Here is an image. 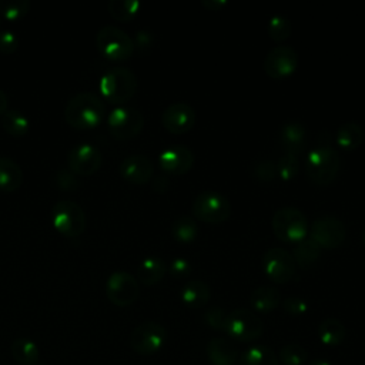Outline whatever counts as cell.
<instances>
[{"label": "cell", "instance_id": "1", "mask_svg": "<svg viewBox=\"0 0 365 365\" xmlns=\"http://www.w3.org/2000/svg\"><path fill=\"white\" fill-rule=\"evenodd\" d=\"M106 114L103 98L94 91H80L68 98L64 107L66 121L76 128H90L100 124Z\"/></svg>", "mask_w": 365, "mask_h": 365}, {"label": "cell", "instance_id": "2", "mask_svg": "<svg viewBox=\"0 0 365 365\" xmlns=\"http://www.w3.org/2000/svg\"><path fill=\"white\" fill-rule=\"evenodd\" d=\"M339 167V153L328 143L311 148L304 161L307 177L317 185H329L336 178Z\"/></svg>", "mask_w": 365, "mask_h": 365}, {"label": "cell", "instance_id": "3", "mask_svg": "<svg viewBox=\"0 0 365 365\" xmlns=\"http://www.w3.org/2000/svg\"><path fill=\"white\" fill-rule=\"evenodd\" d=\"M101 94L111 103L121 106L128 101L137 91L138 80L134 71L127 67L117 66L106 70L98 83Z\"/></svg>", "mask_w": 365, "mask_h": 365}, {"label": "cell", "instance_id": "4", "mask_svg": "<svg viewBox=\"0 0 365 365\" xmlns=\"http://www.w3.org/2000/svg\"><path fill=\"white\" fill-rule=\"evenodd\" d=\"M272 231L277 238L285 242H298L308 235V221L305 214L297 207L285 205L272 215Z\"/></svg>", "mask_w": 365, "mask_h": 365}, {"label": "cell", "instance_id": "5", "mask_svg": "<svg viewBox=\"0 0 365 365\" xmlns=\"http://www.w3.org/2000/svg\"><path fill=\"white\" fill-rule=\"evenodd\" d=\"M192 214L200 221L208 224H221L231 214L230 200L220 191L204 190L198 192L191 205Z\"/></svg>", "mask_w": 365, "mask_h": 365}, {"label": "cell", "instance_id": "6", "mask_svg": "<svg viewBox=\"0 0 365 365\" xmlns=\"http://www.w3.org/2000/svg\"><path fill=\"white\" fill-rule=\"evenodd\" d=\"M96 44L98 51L111 60L128 58L135 48L131 36L114 24H104L98 29Z\"/></svg>", "mask_w": 365, "mask_h": 365}, {"label": "cell", "instance_id": "7", "mask_svg": "<svg viewBox=\"0 0 365 365\" xmlns=\"http://www.w3.org/2000/svg\"><path fill=\"white\" fill-rule=\"evenodd\" d=\"M51 220L54 227L66 237H78L87 224L83 207L73 200H58L51 208Z\"/></svg>", "mask_w": 365, "mask_h": 365}, {"label": "cell", "instance_id": "8", "mask_svg": "<svg viewBox=\"0 0 365 365\" xmlns=\"http://www.w3.org/2000/svg\"><path fill=\"white\" fill-rule=\"evenodd\" d=\"M224 332L238 342H251L262 335L264 324L255 312L237 308L227 314Z\"/></svg>", "mask_w": 365, "mask_h": 365}, {"label": "cell", "instance_id": "9", "mask_svg": "<svg viewBox=\"0 0 365 365\" xmlns=\"http://www.w3.org/2000/svg\"><path fill=\"white\" fill-rule=\"evenodd\" d=\"M107 125L111 135L118 140H128L143 130L144 115L138 108L121 104L108 113Z\"/></svg>", "mask_w": 365, "mask_h": 365}, {"label": "cell", "instance_id": "10", "mask_svg": "<svg viewBox=\"0 0 365 365\" xmlns=\"http://www.w3.org/2000/svg\"><path fill=\"white\" fill-rule=\"evenodd\" d=\"M167 341V329L155 322L145 321L137 325L130 335V346L138 355H153L158 352Z\"/></svg>", "mask_w": 365, "mask_h": 365}, {"label": "cell", "instance_id": "11", "mask_svg": "<svg viewBox=\"0 0 365 365\" xmlns=\"http://www.w3.org/2000/svg\"><path fill=\"white\" fill-rule=\"evenodd\" d=\"M106 295L114 305L128 307L140 295L138 279L128 271H113L106 281Z\"/></svg>", "mask_w": 365, "mask_h": 365}, {"label": "cell", "instance_id": "12", "mask_svg": "<svg viewBox=\"0 0 365 365\" xmlns=\"http://www.w3.org/2000/svg\"><path fill=\"white\" fill-rule=\"evenodd\" d=\"M295 265L292 254L279 247H272L262 255L264 272L275 284L289 282L295 275Z\"/></svg>", "mask_w": 365, "mask_h": 365}, {"label": "cell", "instance_id": "13", "mask_svg": "<svg viewBox=\"0 0 365 365\" xmlns=\"http://www.w3.org/2000/svg\"><path fill=\"white\" fill-rule=\"evenodd\" d=\"M309 237L321 248L332 250L344 242L346 237V227L334 215H321L314 220L309 228Z\"/></svg>", "mask_w": 365, "mask_h": 365}, {"label": "cell", "instance_id": "14", "mask_svg": "<svg viewBox=\"0 0 365 365\" xmlns=\"http://www.w3.org/2000/svg\"><path fill=\"white\" fill-rule=\"evenodd\" d=\"M298 66V53L294 47L279 44L272 47L264 58V71L274 80L291 76Z\"/></svg>", "mask_w": 365, "mask_h": 365}, {"label": "cell", "instance_id": "15", "mask_svg": "<svg viewBox=\"0 0 365 365\" xmlns=\"http://www.w3.org/2000/svg\"><path fill=\"white\" fill-rule=\"evenodd\" d=\"M67 161L68 168L73 173L88 175L100 168L103 163V154L100 148L91 143H78L70 148Z\"/></svg>", "mask_w": 365, "mask_h": 365}, {"label": "cell", "instance_id": "16", "mask_svg": "<svg viewBox=\"0 0 365 365\" xmlns=\"http://www.w3.org/2000/svg\"><path fill=\"white\" fill-rule=\"evenodd\" d=\"M197 120L195 110L191 104L175 101L165 107L161 114V123L173 134H184L190 131Z\"/></svg>", "mask_w": 365, "mask_h": 365}, {"label": "cell", "instance_id": "17", "mask_svg": "<svg viewBox=\"0 0 365 365\" xmlns=\"http://www.w3.org/2000/svg\"><path fill=\"white\" fill-rule=\"evenodd\" d=\"M158 164L165 173L185 174L194 165V153L184 144L170 145L160 153Z\"/></svg>", "mask_w": 365, "mask_h": 365}, {"label": "cell", "instance_id": "18", "mask_svg": "<svg viewBox=\"0 0 365 365\" xmlns=\"http://www.w3.org/2000/svg\"><path fill=\"white\" fill-rule=\"evenodd\" d=\"M120 174L131 184H145L154 174L153 161L144 154H131L121 160Z\"/></svg>", "mask_w": 365, "mask_h": 365}, {"label": "cell", "instance_id": "19", "mask_svg": "<svg viewBox=\"0 0 365 365\" xmlns=\"http://www.w3.org/2000/svg\"><path fill=\"white\" fill-rule=\"evenodd\" d=\"M281 301V292L274 285H259L250 294V305L259 314L272 312Z\"/></svg>", "mask_w": 365, "mask_h": 365}, {"label": "cell", "instance_id": "20", "mask_svg": "<svg viewBox=\"0 0 365 365\" xmlns=\"http://www.w3.org/2000/svg\"><path fill=\"white\" fill-rule=\"evenodd\" d=\"M205 354L211 365H234L238 359V352L234 345L220 336L208 341Z\"/></svg>", "mask_w": 365, "mask_h": 365}, {"label": "cell", "instance_id": "21", "mask_svg": "<svg viewBox=\"0 0 365 365\" xmlns=\"http://www.w3.org/2000/svg\"><path fill=\"white\" fill-rule=\"evenodd\" d=\"M279 141L285 153L298 154L305 145V127L299 121L284 123L279 128Z\"/></svg>", "mask_w": 365, "mask_h": 365}, {"label": "cell", "instance_id": "22", "mask_svg": "<svg viewBox=\"0 0 365 365\" xmlns=\"http://www.w3.org/2000/svg\"><path fill=\"white\" fill-rule=\"evenodd\" d=\"M211 297V289L207 282L201 279H190L180 291V298L184 305L190 308H202Z\"/></svg>", "mask_w": 365, "mask_h": 365}, {"label": "cell", "instance_id": "23", "mask_svg": "<svg viewBox=\"0 0 365 365\" xmlns=\"http://www.w3.org/2000/svg\"><path fill=\"white\" fill-rule=\"evenodd\" d=\"M165 271L167 265L164 259L157 255H150L140 262L137 268V278L144 285H154L163 279Z\"/></svg>", "mask_w": 365, "mask_h": 365}, {"label": "cell", "instance_id": "24", "mask_svg": "<svg viewBox=\"0 0 365 365\" xmlns=\"http://www.w3.org/2000/svg\"><path fill=\"white\" fill-rule=\"evenodd\" d=\"M11 356L20 365H36L40 359V351L37 344L27 338L19 336L11 342Z\"/></svg>", "mask_w": 365, "mask_h": 365}, {"label": "cell", "instance_id": "25", "mask_svg": "<svg viewBox=\"0 0 365 365\" xmlns=\"http://www.w3.org/2000/svg\"><path fill=\"white\" fill-rule=\"evenodd\" d=\"M345 325L336 318H325L318 325V338L325 346H338L345 339Z\"/></svg>", "mask_w": 365, "mask_h": 365}, {"label": "cell", "instance_id": "26", "mask_svg": "<svg viewBox=\"0 0 365 365\" xmlns=\"http://www.w3.org/2000/svg\"><path fill=\"white\" fill-rule=\"evenodd\" d=\"M23 182V170L19 163L10 157L0 155V190L13 191Z\"/></svg>", "mask_w": 365, "mask_h": 365}, {"label": "cell", "instance_id": "27", "mask_svg": "<svg viewBox=\"0 0 365 365\" xmlns=\"http://www.w3.org/2000/svg\"><path fill=\"white\" fill-rule=\"evenodd\" d=\"M362 140H364V130H362L361 124H358L355 121L344 123L336 128L335 141H336L338 147L342 150L352 151L361 145Z\"/></svg>", "mask_w": 365, "mask_h": 365}, {"label": "cell", "instance_id": "28", "mask_svg": "<svg viewBox=\"0 0 365 365\" xmlns=\"http://www.w3.org/2000/svg\"><path fill=\"white\" fill-rule=\"evenodd\" d=\"M321 252H322V248L309 235H307L305 238L297 242L292 252V258L295 264H298L302 268H307L317 262Z\"/></svg>", "mask_w": 365, "mask_h": 365}, {"label": "cell", "instance_id": "29", "mask_svg": "<svg viewBox=\"0 0 365 365\" xmlns=\"http://www.w3.org/2000/svg\"><path fill=\"white\" fill-rule=\"evenodd\" d=\"M240 365H279L275 352L265 345H252L247 348L240 359Z\"/></svg>", "mask_w": 365, "mask_h": 365}, {"label": "cell", "instance_id": "30", "mask_svg": "<svg viewBox=\"0 0 365 365\" xmlns=\"http://www.w3.org/2000/svg\"><path fill=\"white\" fill-rule=\"evenodd\" d=\"M1 125L10 135L23 137L30 128V120L23 111L7 108L1 115Z\"/></svg>", "mask_w": 365, "mask_h": 365}, {"label": "cell", "instance_id": "31", "mask_svg": "<svg viewBox=\"0 0 365 365\" xmlns=\"http://www.w3.org/2000/svg\"><path fill=\"white\" fill-rule=\"evenodd\" d=\"M198 224L192 217L180 215L171 224V234L174 240L182 244L192 242L198 237Z\"/></svg>", "mask_w": 365, "mask_h": 365}, {"label": "cell", "instance_id": "32", "mask_svg": "<svg viewBox=\"0 0 365 365\" xmlns=\"http://www.w3.org/2000/svg\"><path fill=\"white\" fill-rule=\"evenodd\" d=\"M140 6L141 3L138 0H110L108 11L115 20L127 21L138 13Z\"/></svg>", "mask_w": 365, "mask_h": 365}, {"label": "cell", "instance_id": "33", "mask_svg": "<svg viewBox=\"0 0 365 365\" xmlns=\"http://www.w3.org/2000/svg\"><path fill=\"white\" fill-rule=\"evenodd\" d=\"M267 31H268V36L274 41L281 43L291 36L292 26H291V21L288 20V17H285L284 14H274L268 20Z\"/></svg>", "mask_w": 365, "mask_h": 365}, {"label": "cell", "instance_id": "34", "mask_svg": "<svg viewBox=\"0 0 365 365\" xmlns=\"http://www.w3.org/2000/svg\"><path fill=\"white\" fill-rule=\"evenodd\" d=\"M299 165H301V163H299V155L298 154L284 153L275 164L277 175L282 181H289L298 174Z\"/></svg>", "mask_w": 365, "mask_h": 365}, {"label": "cell", "instance_id": "35", "mask_svg": "<svg viewBox=\"0 0 365 365\" xmlns=\"http://www.w3.org/2000/svg\"><path fill=\"white\" fill-rule=\"evenodd\" d=\"M30 10V0H0V14L7 20H19Z\"/></svg>", "mask_w": 365, "mask_h": 365}, {"label": "cell", "instance_id": "36", "mask_svg": "<svg viewBox=\"0 0 365 365\" xmlns=\"http://www.w3.org/2000/svg\"><path fill=\"white\" fill-rule=\"evenodd\" d=\"M308 358L304 346L298 344H287L279 349L278 361L284 365H302Z\"/></svg>", "mask_w": 365, "mask_h": 365}, {"label": "cell", "instance_id": "37", "mask_svg": "<svg viewBox=\"0 0 365 365\" xmlns=\"http://www.w3.org/2000/svg\"><path fill=\"white\" fill-rule=\"evenodd\" d=\"M225 321H227V312L218 305H214L204 312V322L215 331L224 332Z\"/></svg>", "mask_w": 365, "mask_h": 365}, {"label": "cell", "instance_id": "38", "mask_svg": "<svg viewBox=\"0 0 365 365\" xmlns=\"http://www.w3.org/2000/svg\"><path fill=\"white\" fill-rule=\"evenodd\" d=\"M281 305H282V309L292 315V317H299V315H305L308 312V302L301 298V297H297V295H291V297H287L285 299L281 301Z\"/></svg>", "mask_w": 365, "mask_h": 365}, {"label": "cell", "instance_id": "39", "mask_svg": "<svg viewBox=\"0 0 365 365\" xmlns=\"http://www.w3.org/2000/svg\"><path fill=\"white\" fill-rule=\"evenodd\" d=\"M254 174L255 177L262 181V182H271L275 175H277V167H275V163L272 160H268V158H264V160H259L255 167H254Z\"/></svg>", "mask_w": 365, "mask_h": 365}, {"label": "cell", "instance_id": "40", "mask_svg": "<svg viewBox=\"0 0 365 365\" xmlns=\"http://www.w3.org/2000/svg\"><path fill=\"white\" fill-rule=\"evenodd\" d=\"M20 44V38L16 34V31L10 29L0 30V51L4 54H10L17 50Z\"/></svg>", "mask_w": 365, "mask_h": 365}, {"label": "cell", "instance_id": "41", "mask_svg": "<svg viewBox=\"0 0 365 365\" xmlns=\"http://www.w3.org/2000/svg\"><path fill=\"white\" fill-rule=\"evenodd\" d=\"M76 173H73L71 170H66L61 168L56 173V184L61 188V190H73L78 185V181L74 175Z\"/></svg>", "mask_w": 365, "mask_h": 365}, {"label": "cell", "instance_id": "42", "mask_svg": "<svg viewBox=\"0 0 365 365\" xmlns=\"http://www.w3.org/2000/svg\"><path fill=\"white\" fill-rule=\"evenodd\" d=\"M168 271L173 277L181 278V277H185L191 272V264H190L188 259H185L182 257H177V258L171 259V262L168 265Z\"/></svg>", "mask_w": 365, "mask_h": 365}, {"label": "cell", "instance_id": "43", "mask_svg": "<svg viewBox=\"0 0 365 365\" xmlns=\"http://www.w3.org/2000/svg\"><path fill=\"white\" fill-rule=\"evenodd\" d=\"M153 43V34L148 30H138L135 33V41L134 46H138L140 48H147Z\"/></svg>", "mask_w": 365, "mask_h": 365}, {"label": "cell", "instance_id": "44", "mask_svg": "<svg viewBox=\"0 0 365 365\" xmlns=\"http://www.w3.org/2000/svg\"><path fill=\"white\" fill-rule=\"evenodd\" d=\"M151 187H153L154 191L163 192V191H165L167 187H168V178H167L165 175H163V174L155 175L154 180H153V182H151Z\"/></svg>", "mask_w": 365, "mask_h": 365}, {"label": "cell", "instance_id": "45", "mask_svg": "<svg viewBox=\"0 0 365 365\" xmlns=\"http://www.w3.org/2000/svg\"><path fill=\"white\" fill-rule=\"evenodd\" d=\"M204 7H207L208 10H220L224 6H227V0H202L201 1Z\"/></svg>", "mask_w": 365, "mask_h": 365}, {"label": "cell", "instance_id": "46", "mask_svg": "<svg viewBox=\"0 0 365 365\" xmlns=\"http://www.w3.org/2000/svg\"><path fill=\"white\" fill-rule=\"evenodd\" d=\"M7 104H9V98L6 91L0 87V117L4 114V111L7 110Z\"/></svg>", "mask_w": 365, "mask_h": 365}, {"label": "cell", "instance_id": "47", "mask_svg": "<svg viewBox=\"0 0 365 365\" xmlns=\"http://www.w3.org/2000/svg\"><path fill=\"white\" fill-rule=\"evenodd\" d=\"M309 365H334L332 362H329L328 359H324V358H317L314 359Z\"/></svg>", "mask_w": 365, "mask_h": 365}, {"label": "cell", "instance_id": "48", "mask_svg": "<svg viewBox=\"0 0 365 365\" xmlns=\"http://www.w3.org/2000/svg\"><path fill=\"white\" fill-rule=\"evenodd\" d=\"M364 242H365V230H364Z\"/></svg>", "mask_w": 365, "mask_h": 365}, {"label": "cell", "instance_id": "49", "mask_svg": "<svg viewBox=\"0 0 365 365\" xmlns=\"http://www.w3.org/2000/svg\"><path fill=\"white\" fill-rule=\"evenodd\" d=\"M364 348H365V344H364Z\"/></svg>", "mask_w": 365, "mask_h": 365}]
</instances>
